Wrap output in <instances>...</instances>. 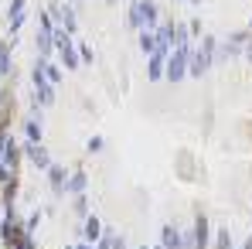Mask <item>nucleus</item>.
Here are the masks:
<instances>
[{"mask_svg": "<svg viewBox=\"0 0 252 249\" xmlns=\"http://www.w3.org/2000/svg\"><path fill=\"white\" fill-rule=\"evenodd\" d=\"M99 150H102V137H92L89 140V154H99Z\"/></svg>", "mask_w": 252, "mask_h": 249, "instance_id": "dca6fc26", "label": "nucleus"}, {"mask_svg": "<svg viewBox=\"0 0 252 249\" xmlns=\"http://www.w3.org/2000/svg\"><path fill=\"white\" fill-rule=\"evenodd\" d=\"M215 249H232V232L228 229H218L215 232Z\"/></svg>", "mask_w": 252, "mask_h": 249, "instance_id": "ddd939ff", "label": "nucleus"}, {"mask_svg": "<svg viewBox=\"0 0 252 249\" xmlns=\"http://www.w3.org/2000/svg\"><path fill=\"white\" fill-rule=\"evenodd\" d=\"M31 79H34V103H38V106H51V103H55V85L48 82V75L34 65Z\"/></svg>", "mask_w": 252, "mask_h": 249, "instance_id": "7ed1b4c3", "label": "nucleus"}, {"mask_svg": "<svg viewBox=\"0 0 252 249\" xmlns=\"http://www.w3.org/2000/svg\"><path fill=\"white\" fill-rule=\"evenodd\" d=\"M140 249H147V246H140Z\"/></svg>", "mask_w": 252, "mask_h": 249, "instance_id": "5701e85b", "label": "nucleus"}, {"mask_svg": "<svg viewBox=\"0 0 252 249\" xmlns=\"http://www.w3.org/2000/svg\"><path fill=\"white\" fill-rule=\"evenodd\" d=\"M79 62H85V65H92V62H95V51H92L89 44H79Z\"/></svg>", "mask_w": 252, "mask_h": 249, "instance_id": "2eb2a0df", "label": "nucleus"}, {"mask_svg": "<svg viewBox=\"0 0 252 249\" xmlns=\"http://www.w3.org/2000/svg\"><path fill=\"white\" fill-rule=\"evenodd\" d=\"M242 51H246V62L252 65V35H249V41H246V48H242Z\"/></svg>", "mask_w": 252, "mask_h": 249, "instance_id": "f3484780", "label": "nucleus"}, {"mask_svg": "<svg viewBox=\"0 0 252 249\" xmlns=\"http://www.w3.org/2000/svg\"><path fill=\"white\" fill-rule=\"evenodd\" d=\"M28 10V0H10V7H7V17H17V14H24Z\"/></svg>", "mask_w": 252, "mask_h": 249, "instance_id": "4468645a", "label": "nucleus"}, {"mask_svg": "<svg viewBox=\"0 0 252 249\" xmlns=\"http://www.w3.org/2000/svg\"><path fill=\"white\" fill-rule=\"evenodd\" d=\"M164 65H167V51H154V55L147 58V75H150L154 82H160V79H164Z\"/></svg>", "mask_w": 252, "mask_h": 249, "instance_id": "0eeeda50", "label": "nucleus"}, {"mask_svg": "<svg viewBox=\"0 0 252 249\" xmlns=\"http://www.w3.org/2000/svg\"><path fill=\"white\" fill-rule=\"evenodd\" d=\"M164 249H184V239H181L177 225H164Z\"/></svg>", "mask_w": 252, "mask_h": 249, "instance_id": "9d476101", "label": "nucleus"}, {"mask_svg": "<svg viewBox=\"0 0 252 249\" xmlns=\"http://www.w3.org/2000/svg\"><path fill=\"white\" fill-rule=\"evenodd\" d=\"M3 143H7V133H3V137H0V157H3Z\"/></svg>", "mask_w": 252, "mask_h": 249, "instance_id": "6ab92c4d", "label": "nucleus"}, {"mask_svg": "<svg viewBox=\"0 0 252 249\" xmlns=\"http://www.w3.org/2000/svg\"><path fill=\"white\" fill-rule=\"evenodd\" d=\"M160 24V10L154 0H133L129 3V28L133 31H150Z\"/></svg>", "mask_w": 252, "mask_h": 249, "instance_id": "f257e3e1", "label": "nucleus"}, {"mask_svg": "<svg viewBox=\"0 0 252 249\" xmlns=\"http://www.w3.org/2000/svg\"><path fill=\"white\" fill-rule=\"evenodd\" d=\"M82 239H85V243H99V239H102V218L85 215V222H82Z\"/></svg>", "mask_w": 252, "mask_h": 249, "instance_id": "6e6552de", "label": "nucleus"}, {"mask_svg": "<svg viewBox=\"0 0 252 249\" xmlns=\"http://www.w3.org/2000/svg\"><path fill=\"white\" fill-rule=\"evenodd\" d=\"M65 195H85V171H82V167H75V171L68 174V184H65Z\"/></svg>", "mask_w": 252, "mask_h": 249, "instance_id": "1a4fd4ad", "label": "nucleus"}, {"mask_svg": "<svg viewBox=\"0 0 252 249\" xmlns=\"http://www.w3.org/2000/svg\"><path fill=\"white\" fill-rule=\"evenodd\" d=\"M24 133H28V143H41V123H38V120H34V116H28V120H24Z\"/></svg>", "mask_w": 252, "mask_h": 249, "instance_id": "9b49d317", "label": "nucleus"}, {"mask_svg": "<svg viewBox=\"0 0 252 249\" xmlns=\"http://www.w3.org/2000/svg\"><path fill=\"white\" fill-rule=\"evenodd\" d=\"M44 174H48V181H51V191H55V195H65V184H68V167L51 164Z\"/></svg>", "mask_w": 252, "mask_h": 249, "instance_id": "423d86ee", "label": "nucleus"}, {"mask_svg": "<svg viewBox=\"0 0 252 249\" xmlns=\"http://www.w3.org/2000/svg\"><path fill=\"white\" fill-rule=\"evenodd\" d=\"M106 3H120V0H106Z\"/></svg>", "mask_w": 252, "mask_h": 249, "instance_id": "412c9836", "label": "nucleus"}, {"mask_svg": "<svg viewBox=\"0 0 252 249\" xmlns=\"http://www.w3.org/2000/svg\"><path fill=\"white\" fill-rule=\"evenodd\" d=\"M75 249H95V243H79Z\"/></svg>", "mask_w": 252, "mask_h": 249, "instance_id": "a211bd4d", "label": "nucleus"}, {"mask_svg": "<svg viewBox=\"0 0 252 249\" xmlns=\"http://www.w3.org/2000/svg\"><path fill=\"white\" fill-rule=\"evenodd\" d=\"M65 3H79V0H65Z\"/></svg>", "mask_w": 252, "mask_h": 249, "instance_id": "aec40b11", "label": "nucleus"}, {"mask_svg": "<svg viewBox=\"0 0 252 249\" xmlns=\"http://www.w3.org/2000/svg\"><path fill=\"white\" fill-rule=\"evenodd\" d=\"M0 208H3V205H0Z\"/></svg>", "mask_w": 252, "mask_h": 249, "instance_id": "b1692460", "label": "nucleus"}, {"mask_svg": "<svg viewBox=\"0 0 252 249\" xmlns=\"http://www.w3.org/2000/svg\"><path fill=\"white\" fill-rule=\"evenodd\" d=\"M3 164L10 167V171H17L21 174V161H24V147H21V140H14L10 133H7V143H3V157H0Z\"/></svg>", "mask_w": 252, "mask_h": 249, "instance_id": "20e7f679", "label": "nucleus"}, {"mask_svg": "<svg viewBox=\"0 0 252 249\" xmlns=\"http://www.w3.org/2000/svg\"><path fill=\"white\" fill-rule=\"evenodd\" d=\"M140 48H143L147 55L157 51V31H154V28H150V31H140Z\"/></svg>", "mask_w": 252, "mask_h": 249, "instance_id": "f8f14e48", "label": "nucleus"}, {"mask_svg": "<svg viewBox=\"0 0 252 249\" xmlns=\"http://www.w3.org/2000/svg\"><path fill=\"white\" fill-rule=\"evenodd\" d=\"M191 249H211V222H208V215H205V212H194Z\"/></svg>", "mask_w": 252, "mask_h": 249, "instance_id": "f03ea898", "label": "nucleus"}, {"mask_svg": "<svg viewBox=\"0 0 252 249\" xmlns=\"http://www.w3.org/2000/svg\"><path fill=\"white\" fill-rule=\"evenodd\" d=\"M157 249H164V246H157Z\"/></svg>", "mask_w": 252, "mask_h": 249, "instance_id": "4be33fe9", "label": "nucleus"}, {"mask_svg": "<svg viewBox=\"0 0 252 249\" xmlns=\"http://www.w3.org/2000/svg\"><path fill=\"white\" fill-rule=\"evenodd\" d=\"M24 157L38 167V171H48V167H51V154H48L44 143H28V147H24Z\"/></svg>", "mask_w": 252, "mask_h": 249, "instance_id": "39448f33", "label": "nucleus"}]
</instances>
